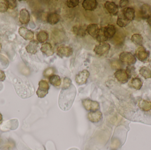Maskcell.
Returning <instances> with one entry per match:
<instances>
[{
	"instance_id": "cell-1",
	"label": "cell",
	"mask_w": 151,
	"mask_h": 150,
	"mask_svg": "<svg viewBox=\"0 0 151 150\" xmlns=\"http://www.w3.org/2000/svg\"><path fill=\"white\" fill-rule=\"evenodd\" d=\"M76 88L70 78H64L63 85L59 94L58 105L61 110L69 111L72 106L76 95Z\"/></svg>"
},
{
	"instance_id": "cell-2",
	"label": "cell",
	"mask_w": 151,
	"mask_h": 150,
	"mask_svg": "<svg viewBox=\"0 0 151 150\" xmlns=\"http://www.w3.org/2000/svg\"><path fill=\"white\" fill-rule=\"evenodd\" d=\"M50 86L47 81L41 80L39 83V88L36 92L38 97L44 98L48 93Z\"/></svg>"
},
{
	"instance_id": "cell-3",
	"label": "cell",
	"mask_w": 151,
	"mask_h": 150,
	"mask_svg": "<svg viewBox=\"0 0 151 150\" xmlns=\"http://www.w3.org/2000/svg\"><path fill=\"white\" fill-rule=\"evenodd\" d=\"M119 60L121 61L127 63L131 66L134 65L137 61V59L134 55L130 52H123L119 55Z\"/></svg>"
},
{
	"instance_id": "cell-4",
	"label": "cell",
	"mask_w": 151,
	"mask_h": 150,
	"mask_svg": "<svg viewBox=\"0 0 151 150\" xmlns=\"http://www.w3.org/2000/svg\"><path fill=\"white\" fill-rule=\"evenodd\" d=\"M82 103L85 109L88 111L94 112L99 110L100 108L98 102L88 99L83 100Z\"/></svg>"
},
{
	"instance_id": "cell-5",
	"label": "cell",
	"mask_w": 151,
	"mask_h": 150,
	"mask_svg": "<svg viewBox=\"0 0 151 150\" xmlns=\"http://www.w3.org/2000/svg\"><path fill=\"white\" fill-rule=\"evenodd\" d=\"M57 51L58 55L62 58L70 57L73 54V49L72 48L64 45L58 47Z\"/></svg>"
},
{
	"instance_id": "cell-6",
	"label": "cell",
	"mask_w": 151,
	"mask_h": 150,
	"mask_svg": "<svg viewBox=\"0 0 151 150\" xmlns=\"http://www.w3.org/2000/svg\"><path fill=\"white\" fill-rule=\"evenodd\" d=\"M111 45L106 42L100 43L94 48V52L99 55H103L110 50Z\"/></svg>"
},
{
	"instance_id": "cell-7",
	"label": "cell",
	"mask_w": 151,
	"mask_h": 150,
	"mask_svg": "<svg viewBox=\"0 0 151 150\" xmlns=\"http://www.w3.org/2000/svg\"><path fill=\"white\" fill-rule=\"evenodd\" d=\"M90 73L88 70H84L79 72L75 77V81L78 85H83L87 82L89 77Z\"/></svg>"
},
{
	"instance_id": "cell-8",
	"label": "cell",
	"mask_w": 151,
	"mask_h": 150,
	"mask_svg": "<svg viewBox=\"0 0 151 150\" xmlns=\"http://www.w3.org/2000/svg\"><path fill=\"white\" fill-rule=\"evenodd\" d=\"M114 76L119 82L123 84L127 83L130 78L126 70L122 69L118 70L114 73Z\"/></svg>"
},
{
	"instance_id": "cell-9",
	"label": "cell",
	"mask_w": 151,
	"mask_h": 150,
	"mask_svg": "<svg viewBox=\"0 0 151 150\" xmlns=\"http://www.w3.org/2000/svg\"><path fill=\"white\" fill-rule=\"evenodd\" d=\"M135 55L139 60L145 62L149 58L150 52L147 51L144 47L140 46L137 49Z\"/></svg>"
},
{
	"instance_id": "cell-10",
	"label": "cell",
	"mask_w": 151,
	"mask_h": 150,
	"mask_svg": "<svg viewBox=\"0 0 151 150\" xmlns=\"http://www.w3.org/2000/svg\"><path fill=\"white\" fill-rule=\"evenodd\" d=\"M18 33L19 35L25 40H31L34 37V33L24 26L19 29Z\"/></svg>"
},
{
	"instance_id": "cell-11",
	"label": "cell",
	"mask_w": 151,
	"mask_h": 150,
	"mask_svg": "<svg viewBox=\"0 0 151 150\" xmlns=\"http://www.w3.org/2000/svg\"><path fill=\"white\" fill-rule=\"evenodd\" d=\"M31 19L29 11L26 9H23L20 10L19 13V20L22 24H27L29 23Z\"/></svg>"
},
{
	"instance_id": "cell-12",
	"label": "cell",
	"mask_w": 151,
	"mask_h": 150,
	"mask_svg": "<svg viewBox=\"0 0 151 150\" xmlns=\"http://www.w3.org/2000/svg\"><path fill=\"white\" fill-rule=\"evenodd\" d=\"M88 118L90 121L93 123H96L102 119L103 115L100 111H94L90 112L88 114Z\"/></svg>"
},
{
	"instance_id": "cell-13",
	"label": "cell",
	"mask_w": 151,
	"mask_h": 150,
	"mask_svg": "<svg viewBox=\"0 0 151 150\" xmlns=\"http://www.w3.org/2000/svg\"><path fill=\"white\" fill-rule=\"evenodd\" d=\"M39 42L35 40H31L28 45L26 47L27 52L31 54H35L38 51Z\"/></svg>"
},
{
	"instance_id": "cell-14",
	"label": "cell",
	"mask_w": 151,
	"mask_h": 150,
	"mask_svg": "<svg viewBox=\"0 0 151 150\" xmlns=\"http://www.w3.org/2000/svg\"><path fill=\"white\" fill-rule=\"evenodd\" d=\"M82 5L85 10L93 11L97 7L98 2L96 0H84Z\"/></svg>"
},
{
	"instance_id": "cell-15",
	"label": "cell",
	"mask_w": 151,
	"mask_h": 150,
	"mask_svg": "<svg viewBox=\"0 0 151 150\" xmlns=\"http://www.w3.org/2000/svg\"><path fill=\"white\" fill-rule=\"evenodd\" d=\"M105 8L110 14L116 15L119 11V7L118 5L112 1H107L104 4Z\"/></svg>"
},
{
	"instance_id": "cell-16",
	"label": "cell",
	"mask_w": 151,
	"mask_h": 150,
	"mask_svg": "<svg viewBox=\"0 0 151 150\" xmlns=\"http://www.w3.org/2000/svg\"><path fill=\"white\" fill-rule=\"evenodd\" d=\"M41 51L46 56H52L55 53L54 48L52 45L49 43H45L42 45Z\"/></svg>"
},
{
	"instance_id": "cell-17",
	"label": "cell",
	"mask_w": 151,
	"mask_h": 150,
	"mask_svg": "<svg viewBox=\"0 0 151 150\" xmlns=\"http://www.w3.org/2000/svg\"><path fill=\"white\" fill-rule=\"evenodd\" d=\"M61 17L59 14L57 13H50L47 16V22L50 24L54 25L56 24L60 21Z\"/></svg>"
},
{
	"instance_id": "cell-18",
	"label": "cell",
	"mask_w": 151,
	"mask_h": 150,
	"mask_svg": "<svg viewBox=\"0 0 151 150\" xmlns=\"http://www.w3.org/2000/svg\"><path fill=\"white\" fill-rule=\"evenodd\" d=\"M104 31L107 38H111L116 33V28L113 25H108L103 28Z\"/></svg>"
},
{
	"instance_id": "cell-19",
	"label": "cell",
	"mask_w": 151,
	"mask_h": 150,
	"mask_svg": "<svg viewBox=\"0 0 151 150\" xmlns=\"http://www.w3.org/2000/svg\"><path fill=\"white\" fill-rule=\"evenodd\" d=\"M99 31L98 26L96 24H90L87 27V31L91 37L96 38Z\"/></svg>"
},
{
	"instance_id": "cell-20",
	"label": "cell",
	"mask_w": 151,
	"mask_h": 150,
	"mask_svg": "<svg viewBox=\"0 0 151 150\" xmlns=\"http://www.w3.org/2000/svg\"><path fill=\"white\" fill-rule=\"evenodd\" d=\"M140 13L143 18L147 19L151 15V6L146 4H143L141 7Z\"/></svg>"
},
{
	"instance_id": "cell-21",
	"label": "cell",
	"mask_w": 151,
	"mask_h": 150,
	"mask_svg": "<svg viewBox=\"0 0 151 150\" xmlns=\"http://www.w3.org/2000/svg\"><path fill=\"white\" fill-rule=\"evenodd\" d=\"M123 15L128 21H132L134 18L135 10L130 7H127L123 10Z\"/></svg>"
},
{
	"instance_id": "cell-22",
	"label": "cell",
	"mask_w": 151,
	"mask_h": 150,
	"mask_svg": "<svg viewBox=\"0 0 151 150\" xmlns=\"http://www.w3.org/2000/svg\"><path fill=\"white\" fill-rule=\"evenodd\" d=\"M138 106L144 112H149L151 110V102L145 100H141L138 102Z\"/></svg>"
},
{
	"instance_id": "cell-23",
	"label": "cell",
	"mask_w": 151,
	"mask_h": 150,
	"mask_svg": "<svg viewBox=\"0 0 151 150\" xmlns=\"http://www.w3.org/2000/svg\"><path fill=\"white\" fill-rule=\"evenodd\" d=\"M87 28L81 26H76L73 27V32L76 35L80 37H84L86 35Z\"/></svg>"
},
{
	"instance_id": "cell-24",
	"label": "cell",
	"mask_w": 151,
	"mask_h": 150,
	"mask_svg": "<svg viewBox=\"0 0 151 150\" xmlns=\"http://www.w3.org/2000/svg\"><path fill=\"white\" fill-rule=\"evenodd\" d=\"M49 81L50 84L55 87H58L61 84V79L58 75H53L50 77Z\"/></svg>"
},
{
	"instance_id": "cell-25",
	"label": "cell",
	"mask_w": 151,
	"mask_h": 150,
	"mask_svg": "<svg viewBox=\"0 0 151 150\" xmlns=\"http://www.w3.org/2000/svg\"><path fill=\"white\" fill-rule=\"evenodd\" d=\"M132 87L136 90H140L143 85L142 82L138 77H134L131 81Z\"/></svg>"
},
{
	"instance_id": "cell-26",
	"label": "cell",
	"mask_w": 151,
	"mask_h": 150,
	"mask_svg": "<svg viewBox=\"0 0 151 150\" xmlns=\"http://www.w3.org/2000/svg\"><path fill=\"white\" fill-rule=\"evenodd\" d=\"M140 75L145 79L151 78V70L146 67H143L139 70Z\"/></svg>"
},
{
	"instance_id": "cell-27",
	"label": "cell",
	"mask_w": 151,
	"mask_h": 150,
	"mask_svg": "<svg viewBox=\"0 0 151 150\" xmlns=\"http://www.w3.org/2000/svg\"><path fill=\"white\" fill-rule=\"evenodd\" d=\"M131 39L132 42L136 45H139L141 46L142 45L143 38L141 34L138 33L134 34L132 35Z\"/></svg>"
},
{
	"instance_id": "cell-28",
	"label": "cell",
	"mask_w": 151,
	"mask_h": 150,
	"mask_svg": "<svg viewBox=\"0 0 151 150\" xmlns=\"http://www.w3.org/2000/svg\"><path fill=\"white\" fill-rule=\"evenodd\" d=\"M48 34L44 31H40L37 35V40L40 43L45 42L48 39Z\"/></svg>"
},
{
	"instance_id": "cell-29",
	"label": "cell",
	"mask_w": 151,
	"mask_h": 150,
	"mask_svg": "<svg viewBox=\"0 0 151 150\" xmlns=\"http://www.w3.org/2000/svg\"><path fill=\"white\" fill-rule=\"evenodd\" d=\"M96 39L98 42H100V43L105 42V41H106L108 39L106 38L104 33V29L103 28L99 29L97 36L96 38Z\"/></svg>"
},
{
	"instance_id": "cell-30",
	"label": "cell",
	"mask_w": 151,
	"mask_h": 150,
	"mask_svg": "<svg viewBox=\"0 0 151 150\" xmlns=\"http://www.w3.org/2000/svg\"><path fill=\"white\" fill-rule=\"evenodd\" d=\"M129 21L126 19L124 16H119L117 20V24L119 26L121 27H125L127 25Z\"/></svg>"
},
{
	"instance_id": "cell-31",
	"label": "cell",
	"mask_w": 151,
	"mask_h": 150,
	"mask_svg": "<svg viewBox=\"0 0 151 150\" xmlns=\"http://www.w3.org/2000/svg\"><path fill=\"white\" fill-rule=\"evenodd\" d=\"M9 9V1L0 0V12H5Z\"/></svg>"
},
{
	"instance_id": "cell-32",
	"label": "cell",
	"mask_w": 151,
	"mask_h": 150,
	"mask_svg": "<svg viewBox=\"0 0 151 150\" xmlns=\"http://www.w3.org/2000/svg\"><path fill=\"white\" fill-rule=\"evenodd\" d=\"M55 72V70L53 68H49L46 69L43 72V76L45 77H47L52 76Z\"/></svg>"
},
{
	"instance_id": "cell-33",
	"label": "cell",
	"mask_w": 151,
	"mask_h": 150,
	"mask_svg": "<svg viewBox=\"0 0 151 150\" xmlns=\"http://www.w3.org/2000/svg\"><path fill=\"white\" fill-rule=\"evenodd\" d=\"M79 2V0H68L67 1V5L70 8H75L78 5Z\"/></svg>"
},
{
	"instance_id": "cell-34",
	"label": "cell",
	"mask_w": 151,
	"mask_h": 150,
	"mask_svg": "<svg viewBox=\"0 0 151 150\" xmlns=\"http://www.w3.org/2000/svg\"><path fill=\"white\" fill-rule=\"evenodd\" d=\"M129 76V78L131 77L132 75L135 74V68L134 66H129L127 67V69L126 70Z\"/></svg>"
},
{
	"instance_id": "cell-35",
	"label": "cell",
	"mask_w": 151,
	"mask_h": 150,
	"mask_svg": "<svg viewBox=\"0 0 151 150\" xmlns=\"http://www.w3.org/2000/svg\"><path fill=\"white\" fill-rule=\"evenodd\" d=\"M17 3L15 0H10L9 1V8L12 10L17 8Z\"/></svg>"
},
{
	"instance_id": "cell-36",
	"label": "cell",
	"mask_w": 151,
	"mask_h": 150,
	"mask_svg": "<svg viewBox=\"0 0 151 150\" xmlns=\"http://www.w3.org/2000/svg\"><path fill=\"white\" fill-rule=\"evenodd\" d=\"M129 1L128 0H121L120 1L119 6L121 8H124L128 4Z\"/></svg>"
},
{
	"instance_id": "cell-37",
	"label": "cell",
	"mask_w": 151,
	"mask_h": 150,
	"mask_svg": "<svg viewBox=\"0 0 151 150\" xmlns=\"http://www.w3.org/2000/svg\"><path fill=\"white\" fill-rule=\"evenodd\" d=\"M6 78L5 73L3 70H0V82H3Z\"/></svg>"
},
{
	"instance_id": "cell-38",
	"label": "cell",
	"mask_w": 151,
	"mask_h": 150,
	"mask_svg": "<svg viewBox=\"0 0 151 150\" xmlns=\"http://www.w3.org/2000/svg\"><path fill=\"white\" fill-rule=\"evenodd\" d=\"M147 22L151 28V15L147 18Z\"/></svg>"
},
{
	"instance_id": "cell-39",
	"label": "cell",
	"mask_w": 151,
	"mask_h": 150,
	"mask_svg": "<svg viewBox=\"0 0 151 150\" xmlns=\"http://www.w3.org/2000/svg\"><path fill=\"white\" fill-rule=\"evenodd\" d=\"M3 121V116L0 113V124L2 123Z\"/></svg>"
},
{
	"instance_id": "cell-40",
	"label": "cell",
	"mask_w": 151,
	"mask_h": 150,
	"mask_svg": "<svg viewBox=\"0 0 151 150\" xmlns=\"http://www.w3.org/2000/svg\"><path fill=\"white\" fill-rule=\"evenodd\" d=\"M2 49V45L1 43H0V52H1V50Z\"/></svg>"
},
{
	"instance_id": "cell-41",
	"label": "cell",
	"mask_w": 151,
	"mask_h": 150,
	"mask_svg": "<svg viewBox=\"0 0 151 150\" xmlns=\"http://www.w3.org/2000/svg\"><path fill=\"white\" fill-rule=\"evenodd\" d=\"M150 65H151V60H150Z\"/></svg>"
},
{
	"instance_id": "cell-42",
	"label": "cell",
	"mask_w": 151,
	"mask_h": 150,
	"mask_svg": "<svg viewBox=\"0 0 151 150\" xmlns=\"http://www.w3.org/2000/svg\"></svg>"
}]
</instances>
